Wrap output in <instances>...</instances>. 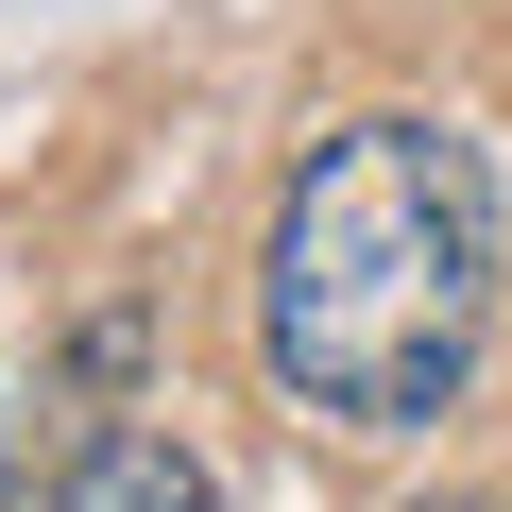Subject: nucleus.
I'll use <instances>...</instances> for the list:
<instances>
[{"instance_id": "f257e3e1", "label": "nucleus", "mask_w": 512, "mask_h": 512, "mask_svg": "<svg viewBox=\"0 0 512 512\" xmlns=\"http://www.w3.org/2000/svg\"><path fill=\"white\" fill-rule=\"evenodd\" d=\"M495 154L461 120H342L308 137L274 239H256V359H274L291 410L393 444L444 427L478 342H495Z\"/></svg>"}, {"instance_id": "f03ea898", "label": "nucleus", "mask_w": 512, "mask_h": 512, "mask_svg": "<svg viewBox=\"0 0 512 512\" xmlns=\"http://www.w3.org/2000/svg\"><path fill=\"white\" fill-rule=\"evenodd\" d=\"M52 512H222V478H205L171 427H103V444L52 478Z\"/></svg>"}, {"instance_id": "7ed1b4c3", "label": "nucleus", "mask_w": 512, "mask_h": 512, "mask_svg": "<svg viewBox=\"0 0 512 512\" xmlns=\"http://www.w3.org/2000/svg\"><path fill=\"white\" fill-rule=\"evenodd\" d=\"M0 512H18V444H0Z\"/></svg>"}, {"instance_id": "20e7f679", "label": "nucleus", "mask_w": 512, "mask_h": 512, "mask_svg": "<svg viewBox=\"0 0 512 512\" xmlns=\"http://www.w3.org/2000/svg\"><path fill=\"white\" fill-rule=\"evenodd\" d=\"M427 512H495V495H427Z\"/></svg>"}]
</instances>
